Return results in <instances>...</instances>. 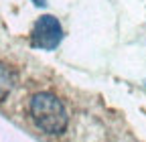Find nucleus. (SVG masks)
<instances>
[{
	"instance_id": "f257e3e1",
	"label": "nucleus",
	"mask_w": 146,
	"mask_h": 142,
	"mask_svg": "<svg viewBox=\"0 0 146 142\" xmlns=\"http://www.w3.org/2000/svg\"><path fill=\"white\" fill-rule=\"evenodd\" d=\"M31 116L33 122L47 134H63L67 130V110L63 102L51 94V92H39L31 100Z\"/></svg>"
},
{
	"instance_id": "7ed1b4c3",
	"label": "nucleus",
	"mask_w": 146,
	"mask_h": 142,
	"mask_svg": "<svg viewBox=\"0 0 146 142\" xmlns=\"http://www.w3.org/2000/svg\"><path fill=\"white\" fill-rule=\"evenodd\" d=\"M14 79H16L14 71H12L8 65L0 63V102L6 100V98H8V94L12 92V87H14Z\"/></svg>"
},
{
	"instance_id": "f03ea898",
	"label": "nucleus",
	"mask_w": 146,
	"mask_h": 142,
	"mask_svg": "<svg viewBox=\"0 0 146 142\" xmlns=\"http://www.w3.org/2000/svg\"><path fill=\"white\" fill-rule=\"evenodd\" d=\"M63 41V29L57 16L43 14L36 19L33 31H31V47L41 49V51H53L57 49Z\"/></svg>"
},
{
	"instance_id": "20e7f679",
	"label": "nucleus",
	"mask_w": 146,
	"mask_h": 142,
	"mask_svg": "<svg viewBox=\"0 0 146 142\" xmlns=\"http://www.w3.org/2000/svg\"><path fill=\"white\" fill-rule=\"evenodd\" d=\"M33 2H35L36 6H45V4H47V2H45V0H33Z\"/></svg>"
},
{
	"instance_id": "39448f33",
	"label": "nucleus",
	"mask_w": 146,
	"mask_h": 142,
	"mask_svg": "<svg viewBox=\"0 0 146 142\" xmlns=\"http://www.w3.org/2000/svg\"><path fill=\"white\" fill-rule=\"evenodd\" d=\"M144 87H146V85H144Z\"/></svg>"
}]
</instances>
